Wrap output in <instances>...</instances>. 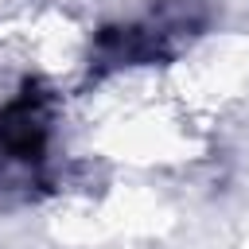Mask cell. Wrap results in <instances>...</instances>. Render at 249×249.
<instances>
[{"instance_id":"1","label":"cell","mask_w":249,"mask_h":249,"mask_svg":"<svg viewBox=\"0 0 249 249\" xmlns=\"http://www.w3.org/2000/svg\"><path fill=\"white\" fill-rule=\"evenodd\" d=\"M43 136H47V121H43V113H39V105L31 97L16 101L0 121V144L16 160H39Z\"/></svg>"}]
</instances>
